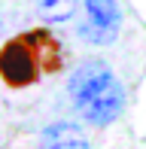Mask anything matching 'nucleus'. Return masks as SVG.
<instances>
[{
  "instance_id": "1",
  "label": "nucleus",
  "mask_w": 146,
  "mask_h": 149,
  "mask_svg": "<svg viewBox=\"0 0 146 149\" xmlns=\"http://www.w3.org/2000/svg\"><path fill=\"white\" fill-rule=\"evenodd\" d=\"M64 67V49L46 28L12 37L0 46V79L9 88H28L40 73H58Z\"/></svg>"
},
{
  "instance_id": "2",
  "label": "nucleus",
  "mask_w": 146,
  "mask_h": 149,
  "mask_svg": "<svg viewBox=\"0 0 146 149\" xmlns=\"http://www.w3.org/2000/svg\"><path fill=\"white\" fill-rule=\"evenodd\" d=\"M67 91L76 113L88 125H97V128L116 122L125 107V88L116 79V73L110 70V64H104V61L79 64L70 76Z\"/></svg>"
},
{
  "instance_id": "3",
  "label": "nucleus",
  "mask_w": 146,
  "mask_h": 149,
  "mask_svg": "<svg viewBox=\"0 0 146 149\" xmlns=\"http://www.w3.org/2000/svg\"><path fill=\"white\" fill-rule=\"evenodd\" d=\"M43 149H88V140L82 137L76 125L70 122H58V125H49L43 131V140H40Z\"/></svg>"
},
{
  "instance_id": "4",
  "label": "nucleus",
  "mask_w": 146,
  "mask_h": 149,
  "mask_svg": "<svg viewBox=\"0 0 146 149\" xmlns=\"http://www.w3.org/2000/svg\"><path fill=\"white\" fill-rule=\"evenodd\" d=\"M85 6V22H91L95 28H104V31H119V22H122V12H119V3L116 0H82Z\"/></svg>"
},
{
  "instance_id": "5",
  "label": "nucleus",
  "mask_w": 146,
  "mask_h": 149,
  "mask_svg": "<svg viewBox=\"0 0 146 149\" xmlns=\"http://www.w3.org/2000/svg\"><path fill=\"white\" fill-rule=\"evenodd\" d=\"M79 0H37V12L43 22L58 24V22H70L76 15Z\"/></svg>"
},
{
  "instance_id": "6",
  "label": "nucleus",
  "mask_w": 146,
  "mask_h": 149,
  "mask_svg": "<svg viewBox=\"0 0 146 149\" xmlns=\"http://www.w3.org/2000/svg\"><path fill=\"white\" fill-rule=\"evenodd\" d=\"M0 28H3V18H0Z\"/></svg>"
}]
</instances>
